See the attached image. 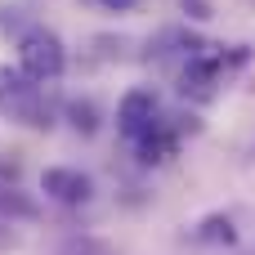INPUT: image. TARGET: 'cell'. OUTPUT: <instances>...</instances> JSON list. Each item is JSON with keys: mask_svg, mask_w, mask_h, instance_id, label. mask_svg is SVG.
<instances>
[{"mask_svg": "<svg viewBox=\"0 0 255 255\" xmlns=\"http://www.w3.org/2000/svg\"><path fill=\"white\" fill-rule=\"evenodd\" d=\"M63 117H67V126H72L81 139H90V134L99 130V108H94L90 99H72V103L63 108Z\"/></svg>", "mask_w": 255, "mask_h": 255, "instance_id": "6", "label": "cell"}, {"mask_svg": "<svg viewBox=\"0 0 255 255\" xmlns=\"http://www.w3.org/2000/svg\"><path fill=\"white\" fill-rule=\"evenodd\" d=\"M184 9H188L193 18H211V4H206V0H184Z\"/></svg>", "mask_w": 255, "mask_h": 255, "instance_id": "9", "label": "cell"}, {"mask_svg": "<svg viewBox=\"0 0 255 255\" xmlns=\"http://www.w3.org/2000/svg\"><path fill=\"white\" fill-rule=\"evenodd\" d=\"M157 112H161V108H157V94H152V90H143V85H139V90H126L121 103H117V130H121L130 143H139V139L152 130Z\"/></svg>", "mask_w": 255, "mask_h": 255, "instance_id": "3", "label": "cell"}, {"mask_svg": "<svg viewBox=\"0 0 255 255\" xmlns=\"http://www.w3.org/2000/svg\"><path fill=\"white\" fill-rule=\"evenodd\" d=\"M197 242H215V247H233L238 242V233H233V220L229 215H206L202 224H197V233H193Z\"/></svg>", "mask_w": 255, "mask_h": 255, "instance_id": "7", "label": "cell"}, {"mask_svg": "<svg viewBox=\"0 0 255 255\" xmlns=\"http://www.w3.org/2000/svg\"><path fill=\"white\" fill-rule=\"evenodd\" d=\"M139 148V161L143 166H157V161H166V157H175V148H179V130L157 112V121H152V130L134 143Z\"/></svg>", "mask_w": 255, "mask_h": 255, "instance_id": "5", "label": "cell"}, {"mask_svg": "<svg viewBox=\"0 0 255 255\" xmlns=\"http://www.w3.org/2000/svg\"><path fill=\"white\" fill-rule=\"evenodd\" d=\"M40 193L58 206H85L94 197V179L85 170H72V166H49L40 175Z\"/></svg>", "mask_w": 255, "mask_h": 255, "instance_id": "4", "label": "cell"}, {"mask_svg": "<svg viewBox=\"0 0 255 255\" xmlns=\"http://www.w3.org/2000/svg\"><path fill=\"white\" fill-rule=\"evenodd\" d=\"M134 0H103V9H112V13H121V9H130Z\"/></svg>", "mask_w": 255, "mask_h": 255, "instance_id": "10", "label": "cell"}, {"mask_svg": "<svg viewBox=\"0 0 255 255\" xmlns=\"http://www.w3.org/2000/svg\"><path fill=\"white\" fill-rule=\"evenodd\" d=\"M54 255H117V251L108 242H99V238H67Z\"/></svg>", "mask_w": 255, "mask_h": 255, "instance_id": "8", "label": "cell"}, {"mask_svg": "<svg viewBox=\"0 0 255 255\" xmlns=\"http://www.w3.org/2000/svg\"><path fill=\"white\" fill-rule=\"evenodd\" d=\"M18 72H22L27 81H36V85L58 81V76L67 72V49H63V40H58L49 27H27V31L18 36Z\"/></svg>", "mask_w": 255, "mask_h": 255, "instance_id": "2", "label": "cell"}, {"mask_svg": "<svg viewBox=\"0 0 255 255\" xmlns=\"http://www.w3.org/2000/svg\"><path fill=\"white\" fill-rule=\"evenodd\" d=\"M0 112H4L9 121H18V126H31V130H49V126H54V112H49L40 85L27 81V76H22L18 67H9V63H0Z\"/></svg>", "mask_w": 255, "mask_h": 255, "instance_id": "1", "label": "cell"}]
</instances>
